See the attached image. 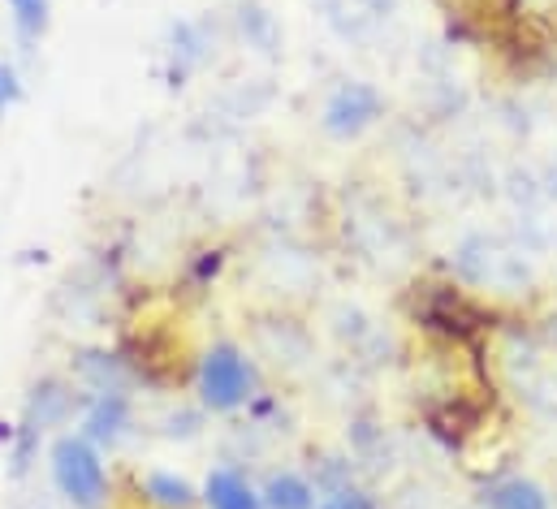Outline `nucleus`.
Wrapping results in <instances>:
<instances>
[{
    "label": "nucleus",
    "mask_w": 557,
    "mask_h": 509,
    "mask_svg": "<svg viewBox=\"0 0 557 509\" xmlns=\"http://www.w3.org/2000/svg\"><path fill=\"white\" fill-rule=\"evenodd\" d=\"M376 117H381V96L368 83H346L324 104V129L333 138H355L359 129H368Z\"/></svg>",
    "instance_id": "7ed1b4c3"
},
{
    "label": "nucleus",
    "mask_w": 557,
    "mask_h": 509,
    "mask_svg": "<svg viewBox=\"0 0 557 509\" xmlns=\"http://www.w3.org/2000/svg\"><path fill=\"white\" fill-rule=\"evenodd\" d=\"M199 393H203V406L216 414L247 406L256 393V372H251L247 355L230 342H216L199 363Z\"/></svg>",
    "instance_id": "f03ea898"
},
{
    "label": "nucleus",
    "mask_w": 557,
    "mask_h": 509,
    "mask_svg": "<svg viewBox=\"0 0 557 509\" xmlns=\"http://www.w3.org/2000/svg\"><path fill=\"white\" fill-rule=\"evenodd\" d=\"M48 458H52V484L65 501H74L78 509L109 506V475L87 436H57Z\"/></svg>",
    "instance_id": "f257e3e1"
},
{
    "label": "nucleus",
    "mask_w": 557,
    "mask_h": 509,
    "mask_svg": "<svg viewBox=\"0 0 557 509\" xmlns=\"http://www.w3.org/2000/svg\"><path fill=\"white\" fill-rule=\"evenodd\" d=\"M203 506L208 509H264V497L247 484L243 471L234 467H216L203 484Z\"/></svg>",
    "instance_id": "20e7f679"
},
{
    "label": "nucleus",
    "mask_w": 557,
    "mask_h": 509,
    "mask_svg": "<svg viewBox=\"0 0 557 509\" xmlns=\"http://www.w3.org/2000/svg\"><path fill=\"white\" fill-rule=\"evenodd\" d=\"M22 100V83H17V70L0 61V117Z\"/></svg>",
    "instance_id": "9d476101"
},
{
    "label": "nucleus",
    "mask_w": 557,
    "mask_h": 509,
    "mask_svg": "<svg viewBox=\"0 0 557 509\" xmlns=\"http://www.w3.org/2000/svg\"><path fill=\"white\" fill-rule=\"evenodd\" d=\"M488 506L493 509H549L545 493L532 484V480H506L488 493Z\"/></svg>",
    "instance_id": "6e6552de"
},
{
    "label": "nucleus",
    "mask_w": 557,
    "mask_h": 509,
    "mask_svg": "<svg viewBox=\"0 0 557 509\" xmlns=\"http://www.w3.org/2000/svg\"><path fill=\"white\" fill-rule=\"evenodd\" d=\"M320 509H372V501L363 493H337L333 501H324Z\"/></svg>",
    "instance_id": "9b49d317"
},
{
    "label": "nucleus",
    "mask_w": 557,
    "mask_h": 509,
    "mask_svg": "<svg viewBox=\"0 0 557 509\" xmlns=\"http://www.w3.org/2000/svg\"><path fill=\"white\" fill-rule=\"evenodd\" d=\"M143 497L160 509H195V501H199V497H195V488H190L186 480L164 475V471L143 475Z\"/></svg>",
    "instance_id": "0eeeda50"
},
{
    "label": "nucleus",
    "mask_w": 557,
    "mask_h": 509,
    "mask_svg": "<svg viewBox=\"0 0 557 509\" xmlns=\"http://www.w3.org/2000/svg\"><path fill=\"white\" fill-rule=\"evenodd\" d=\"M264 509H315V493L307 480H298L294 471H277L269 484H264Z\"/></svg>",
    "instance_id": "423d86ee"
},
{
    "label": "nucleus",
    "mask_w": 557,
    "mask_h": 509,
    "mask_svg": "<svg viewBox=\"0 0 557 509\" xmlns=\"http://www.w3.org/2000/svg\"><path fill=\"white\" fill-rule=\"evenodd\" d=\"M126 423H131V401H126L122 393H100V397L91 401L87 419H83V436H87L91 445H113V440L126 432Z\"/></svg>",
    "instance_id": "39448f33"
},
{
    "label": "nucleus",
    "mask_w": 557,
    "mask_h": 509,
    "mask_svg": "<svg viewBox=\"0 0 557 509\" xmlns=\"http://www.w3.org/2000/svg\"><path fill=\"white\" fill-rule=\"evenodd\" d=\"M13 9V26L22 39H39L52 22V0H4Z\"/></svg>",
    "instance_id": "1a4fd4ad"
}]
</instances>
